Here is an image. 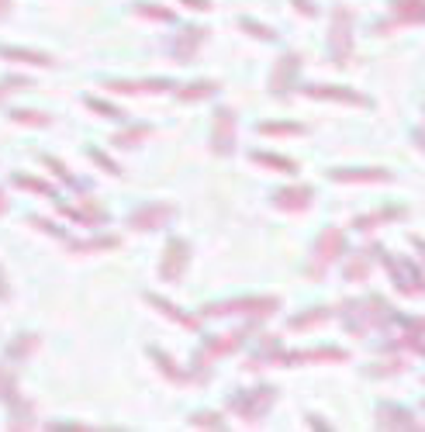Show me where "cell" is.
Listing matches in <instances>:
<instances>
[{"label":"cell","mask_w":425,"mask_h":432,"mask_svg":"<svg viewBox=\"0 0 425 432\" xmlns=\"http://www.w3.org/2000/svg\"><path fill=\"white\" fill-rule=\"evenodd\" d=\"M377 249H381V246H370L367 253H356V256L346 263L342 277H346V280H367L370 270H374V256H377Z\"/></svg>","instance_id":"21"},{"label":"cell","mask_w":425,"mask_h":432,"mask_svg":"<svg viewBox=\"0 0 425 432\" xmlns=\"http://www.w3.org/2000/svg\"><path fill=\"white\" fill-rule=\"evenodd\" d=\"M412 25H425V0H391V18L377 25V32H398V28H412Z\"/></svg>","instance_id":"9"},{"label":"cell","mask_w":425,"mask_h":432,"mask_svg":"<svg viewBox=\"0 0 425 432\" xmlns=\"http://www.w3.org/2000/svg\"><path fill=\"white\" fill-rule=\"evenodd\" d=\"M35 350H39V336L21 332V336H14V339H11V346H7V360H11V363H21V360H28Z\"/></svg>","instance_id":"23"},{"label":"cell","mask_w":425,"mask_h":432,"mask_svg":"<svg viewBox=\"0 0 425 432\" xmlns=\"http://www.w3.org/2000/svg\"><path fill=\"white\" fill-rule=\"evenodd\" d=\"M298 70H301V56L298 52L280 56V63L273 66V77H270V90H273V94L291 90V87H294V80H298Z\"/></svg>","instance_id":"16"},{"label":"cell","mask_w":425,"mask_h":432,"mask_svg":"<svg viewBox=\"0 0 425 432\" xmlns=\"http://www.w3.org/2000/svg\"><path fill=\"white\" fill-rule=\"evenodd\" d=\"M183 7H190V11H211V0H183Z\"/></svg>","instance_id":"45"},{"label":"cell","mask_w":425,"mask_h":432,"mask_svg":"<svg viewBox=\"0 0 425 432\" xmlns=\"http://www.w3.org/2000/svg\"><path fill=\"white\" fill-rule=\"evenodd\" d=\"M332 318L329 308H311V312H301L291 318V332H304V329H318V325H325Z\"/></svg>","instance_id":"27"},{"label":"cell","mask_w":425,"mask_h":432,"mask_svg":"<svg viewBox=\"0 0 425 432\" xmlns=\"http://www.w3.org/2000/svg\"><path fill=\"white\" fill-rule=\"evenodd\" d=\"M353 28H356V14L353 7L339 4L332 11V32H329V49H332V59L346 66L353 59Z\"/></svg>","instance_id":"5"},{"label":"cell","mask_w":425,"mask_h":432,"mask_svg":"<svg viewBox=\"0 0 425 432\" xmlns=\"http://www.w3.org/2000/svg\"><path fill=\"white\" fill-rule=\"evenodd\" d=\"M190 426H194V429H221V426H225V419H221V415H214V412H201V415H194V419H190Z\"/></svg>","instance_id":"37"},{"label":"cell","mask_w":425,"mask_h":432,"mask_svg":"<svg viewBox=\"0 0 425 432\" xmlns=\"http://www.w3.org/2000/svg\"><path fill=\"white\" fill-rule=\"evenodd\" d=\"M280 308L277 298L263 294V298H232V301H214L208 305L201 318H218V315H246V318H270V315Z\"/></svg>","instance_id":"4"},{"label":"cell","mask_w":425,"mask_h":432,"mask_svg":"<svg viewBox=\"0 0 425 432\" xmlns=\"http://www.w3.org/2000/svg\"><path fill=\"white\" fill-rule=\"evenodd\" d=\"M273 401H277V388H273V384H259V388L232 394V398H228V408H232V415H239L242 422H259L263 415H270Z\"/></svg>","instance_id":"2"},{"label":"cell","mask_w":425,"mask_h":432,"mask_svg":"<svg viewBox=\"0 0 425 432\" xmlns=\"http://www.w3.org/2000/svg\"><path fill=\"white\" fill-rule=\"evenodd\" d=\"M294 4V11H301V14H308V18H315L318 14V7L311 4V0H291Z\"/></svg>","instance_id":"44"},{"label":"cell","mask_w":425,"mask_h":432,"mask_svg":"<svg viewBox=\"0 0 425 432\" xmlns=\"http://www.w3.org/2000/svg\"><path fill=\"white\" fill-rule=\"evenodd\" d=\"M59 211H63L70 222H77V225H90V229L107 222V211H104L97 201H90V197H80L77 204H63Z\"/></svg>","instance_id":"14"},{"label":"cell","mask_w":425,"mask_h":432,"mask_svg":"<svg viewBox=\"0 0 425 432\" xmlns=\"http://www.w3.org/2000/svg\"><path fill=\"white\" fill-rule=\"evenodd\" d=\"M422 408H425V401H422Z\"/></svg>","instance_id":"53"},{"label":"cell","mask_w":425,"mask_h":432,"mask_svg":"<svg viewBox=\"0 0 425 432\" xmlns=\"http://www.w3.org/2000/svg\"><path fill=\"white\" fill-rule=\"evenodd\" d=\"M239 28H242L246 35H256V39H263V42H277V32H270L266 25H259L253 18H239Z\"/></svg>","instance_id":"33"},{"label":"cell","mask_w":425,"mask_h":432,"mask_svg":"<svg viewBox=\"0 0 425 432\" xmlns=\"http://www.w3.org/2000/svg\"><path fill=\"white\" fill-rule=\"evenodd\" d=\"M405 215H408L405 208H381V211H374V215H360V218L353 222V229H360V232H370V229L384 225L387 218H405Z\"/></svg>","instance_id":"25"},{"label":"cell","mask_w":425,"mask_h":432,"mask_svg":"<svg viewBox=\"0 0 425 432\" xmlns=\"http://www.w3.org/2000/svg\"><path fill=\"white\" fill-rule=\"evenodd\" d=\"M384 256V253H381ZM384 267H387V274L394 277V287L401 291V294H408V298H415V294H422L425 298V274L412 263V260H398V256H384Z\"/></svg>","instance_id":"7"},{"label":"cell","mask_w":425,"mask_h":432,"mask_svg":"<svg viewBox=\"0 0 425 432\" xmlns=\"http://www.w3.org/2000/svg\"><path fill=\"white\" fill-rule=\"evenodd\" d=\"M329 180H339V184H384L391 180V170L381 166H356V170H329Z\"/></svg>","instance_id":"17"},{"label":"cell","mask_w":425,"mask_h":432,"mask_svg":"<svg viewBox=\"0 0 425 432\" xmlns=\"http://www.w3.org/2000/svg\"><path fill=\"white\" fill-rule=\"evenodd\" d=\"M249 163L263 170H277V173H298V163L291 156H277V153H249Z\"/></svg>","instance_id":"22"},{"label":"cell","mask_w":425,"mask_h":432,"mask_svg":"<svg viewBox=\"0 0 425 432\" xmlns=\"http://www.w3.org/2000/svg\"><path fill=\"white\" fill-rule=\"evenodd\" d=\"M84 104L90 111H97L100 118H122V111H118L115 104H104V101H97V97H84Z\"/></svg>","instance_id":"38"},{"label":"cell","mask_w":425,"mask_h":432,"mask_svg":"<svg viewBox=\"0 0 425 432\" xmlns=\"http://www.w3.org/2000/svg\"><path fill=\"white\" fill-rule=\"evenodd\" d=\"M342 253H346V232L342 229H322L318 239H315V246H311V267H308V277L311 280H322V274L339 260Z\"/></svg>","instance_id":"3"},{"label":"cell","mask_w":425,"mask_h":432,"mask_svg":"<svg viewBox=\"0 0 425 432\" xmlns=\"http://www.w3.org/2000/svg\"><path fill=\"white\" fill-rule=\"evenodd\" d=\"M18 398V381L11 367H0V401H14Z\"/></svg>","instance_id":"34"},{"label":"cell","mask_w":425,"mask_h":432,"mask_svg":"<svg viewBox=\"0 0 425 432\" xmlns=\"http://www.w3.org/2000/svg\"><path fill=\"white\" fill-rule=\"evenodd\" d=\"M28 83H32L28 77H7V80H0V101H4V97H11L14 90H25Z\"/></svg>","instance_id":"39"},{"label":"cell","mask_w":425,"mask_h":432,"mask_svg":"<svg viewBox=\"0 0 425 432\" xmlns=\"http://www.w3.org/2000/svg\"><path fill=\"white\" fill-rule=\"evenodd\" d=\"M377 426L381 429H415L419 419L401 405H377Z\"/></svg>","instance_id":"19"},{"label":"cell","mask_w":425,"mask_h":432,"mask_svg":"<svg viewBox=\"0 0 425 432\" xmlns=\"http://www.w3.org/2000/svg\"><path fill=\"white\" fill-rule=\"evenodd\" d=\"M405 370V360H394V363H381V367H370V374L374 377H381V374H401Z\"/></svg>","instance_id":"43"},{"label":"cell","mask_w":425,"mask_h":432,"mask_svg":"<svg viewBox=\"0 0 425 432\" xmlns=\"http://www.w3.org/2000/svg\"><path fill=\"white\" fill-rule=\"evenodd\" d=\"M45 166H48L52 173H59V180H66V184H73V177H70V170H66V163H59V159L45 156Z\"/></svg>","instance_id":"42"},{"label":"cell","mask_w":425,"mask_h":432,"mask_svg":"<svg viewBox=\"0 0 425 432\" xmlns=\"http://www.w3.org/2000/svg\"><path fill=\"white\" fill-rule=\"evenodd\" d=\"M308 128L298 121H263L259 125V135H304Z\"/></svg>","instance_id":"30"},{"label":"cell","mask_w":425,"mask_h":432,"mask_svg":"<svg viewBox=\"0 0 425 432\" xmlns=\"http://www.w3.org/2000/svg\"><path fill=\"white\" fill-rule=\"evenodd\" d=\"M211 94H218V83H214V80L187 83V87H180V90H176V97H180V101H204V97H211Z\"/></svg>","instance_id":"29"},{"label":"cell","mask_w":425,"mask_h":432,"mask_svg":"<svg viewBox=\"0 0 425 432\" xmlns=\"http://www.w3.org/2000/svg\"><path fill=\"white\" fill-rule=\"evenodd\" d=\"M187 267H190V242L173 236L170 242H166V249H163V260H159V280L176 284V280H183Z\"/></svg>","instance_id":"8"},{"label":"cell","mask_w":425,"mask_h":432,"mask_svg":"<svg viewBox=\"0 0 425 432\" xmlns=\"http://www.w3.org/2000/svg\"><path fill=\"white\" fill-rule=\"evenodd\" d=\"M149 135H152V125H131V128H122L115 135V146H135V142H142Z\"/></svg>","instance_id":"32"},{"label":"cell","mask_w":425,"mask_h":432,"mask_svg":"<svg viewBox=\"0 0 425 432\" xmlns=\"http://www.w3.org/2000/svg\"><path fill=\"white\" fill-rule=\"evenodd\" d=\"M135 14L142 18H152V21H173L170 7H156V4H135Z\"/></svg>","instance_id":"36"},{"label":"cell","mask_w":425,"mask_h":432,"mask_svg":"<svg viewBox=\"0 0 425 432\" xmlns=\"http://www.w3.org/2000/svg\"><path fill=\"white\" fill-rule=\"evenodd\" d=\"M311 204H315V191L311 187H284V191L273 194V208L291 211V215H298V211L311 208Z\"/></svg>","instance_id":"18"},{"label":"cell","mask_w":425,"mask_h":432,"mask_svg":"<svg viewBox=\"0 0 425 432\" xmlns=\"http://www.w3.org/2000/svg\"><path fill=\"white\" fill-rule=\"evenodd\" d=\"M204 39H208V28L183 25V28L173 35V42H170V49H173V56H176V63H190V59L197 56V49L204 45Z\"/></svg>","instance_id":"12"},{"label":"cell","mask_w":425,"mask_h":432,"mask_svg":"<svg viewBox=\"0 0 425 432\" xmlns=\"http://www.w3.org/2000/svg\"><path fill=\"white\" fill-rule=\"evenodd\" d=\"M86 156L93 159V163H97V166H100L104 173H122V166H118L115 159H107L104 153H100V149H86Z\"/></svg>","instance_id":"40"},{"label":"cell","mask_w":425,"mask_h":432,"mask_svg":"<svg viewBox=\"0 0 425 432\" xmlns=\"http://www.w3.org/2000/svg\"><path fill=\"white\" fill-rule=\"evenodd\" d=\"M0 298H4V301L11 298V287H7V280H4V270H0Z\"/></svg>","instance_id":"46"},{"label":"cell","mask_w":425,"mask_h":432,"mask_svg":"<svg viewBox=\"0 0 425 432\" xmlns=\"http://www.w3.org/2000/svg\"><path fill=\"white\" fill-rule=\"evenodd\" d=\"M336 315L342 318V325H346V332L349 336H356V339H363L367 332H374V329H387L391 322H398V315L391 312V305H384V298H367V301H342Z\"/></svg>","instance_id":"1"},{"label":"cell","mask_w":425,"mask_h":432,"mask_svg":"<svg viewBox=\"0 0 425 432\" xmlns=\"http://www.w3.org/2000/svg\"><path fill=\"white\" fill-rule=\"evenodd\" d=\"M14 405V415H11V429H28V426H35V405L32 401H21V398H14L11 401Z\"/></svg>","instance_id":"28"},{"label":"cell","mask_w":425,"mask_h":432,"mask_svg":"<svg viewBox=\"0 0 425 432\" xmlns=\"http://www.w3.org/2000/svg\"><path fill=\"white\" fill-rule=\"evenodd\" d=\"M173 215H176V208L173 204H142V208H135L131 215H128V229H135V232H156V229H163L166 222H170Z\"/></svg>","instance_id":"10"},{"label":"cell","mask_w":425,"mask_h":432,"mask_svg":"<svg viewBox=\"0 0 425 432\" xmlns=\"http://www.w3.org/2000/svg\"><path fill=\"white\" fill-rule=\"evenodd\" d=\"M4 14H11V0H0V18Z\"/></svg>","instance_id":"50"},{"label":"cell","mask_w":425,"mask_h":432,"mask_svg":"<svg viewBox=\"0 0 425 432\" xmlns=\"http://www.w3.org/2000/svg\"><path fill=\"white\" fill-rule=\"evenodd\" d=\"M7 211V197H4V191H0V215Z\"/></svg>","instance_id":"52"},{"label":"cell","mask_w":425,"mask_h":432,"mask_svg":"<svg viewBox=\"0 0 425 432\" xmlns=\"http://www.w3.org/2000/svg\"><path fill=\"white\" fill-rule=\"evenodd\" d=\"M246 336H249V329H235V332H228V336H208L204 346H201V353L194 356V360H197L194 367H201V377H208V370H211L214 360L235 353V350L246 343Z\"/></svg>","instance_id":"6"},{"label":"cell","mask_w":425,"mask_h":432,"mask_svg":"<svg viewBox=\"0 0 425 432\" xmlns=\"http://www.w3.org/2000/svg\"><path fill=\"white\" fill-rule=\"evenodd\" d=\"M104 90L111 94H166L173 90L170 80H107Z\"/></svg>","instance_id":"15"},{"label":"cell","mask_w":425,"mask_h":432,"mask_svg":"<svg viewBox=\"0 0 425 432\" xmlns=\"http://www.w3.org/2000/svg\"><path fill=\"white\" fill-rule=\"evenodd\" d=\"M149 356L156 360V367H159V370L170 377L173 384H187V381H190V374H187V370H180V367L173 363V356H166L159 346H149Z\"/></svg>","instance_id":"26"},{"label":"cell","mask_w":425,"mask_h":432,"mask_svg":"<svg viewBox=\"0 0 425 432\" xmlns=\"http://www.w3.org/2000/svg\"><path fill=\"white\" fill-rule=\"evenodd\" d=\"M14 187H25V191H35V194H42V197H52V187H48L45 180H39V177L18 173V177H14Z\"/></svg>","instance_id":"35"},{"label":"cell","mask_w":425,"mask_h":432,"mask_svg":"<svg viewBox=\"0 0 425 432\" xmlns=\"http://www.w3.org/2000/svg\"><path fill=\"white\" fill-rule=\"evenodd\" d=\"M0 56H4L7 63H32V66H52V56H45V52H32V49H14V45H4V49H0Z\"/></svg>","instance_id":"24"},{"label":"cell","mask_w":425,"mask_h":432,"mask_svg":"<svg viewBox=\"0 0 425 432\" xmlns=\"http://www.w3.org/2000/svg\"><path fill=\"white\" fill-rule=\"evenodd\" d=\"M301 94L315 97V101H342V104H353V108H370V101L356 90H346V87H332V83H311V87H301Z\"/></svg>","instance_id":"13"},{"label":"cell","mask_w":425,"mask_h":432,"mask_svg":"<svg viewBox=\"0 0 425 432\" xmlns=\"http://www.w3.org/2000/svg\"><path fill=\"white\" fill-rule=\"evenodd\" d=\"M145 301H149V305H152L156 312H163V315H166V318H173L176 325H183V329H194V332L201 329V318H197V315L180 312L176 305H170V301H166V298H159V294H145Z\"/></svg>","instance_id":"20"},{"label":"cell","mask_w":425,"mask_h":432,"mask_svg":"<svg viewBox=\"0 0 425 432\" xmlns=\"http://www.w3.org/2000/svg\"><path fill=\"white\" fill-rule=\"evenodd\" d=\"M304 422H311V426H315V429H329V426H325V422H322V419H315V415H308V419H304Z\"/></svg>","instance_id":"48"},{"label":"cell","mask_w":425,"mask_h":432,"mask_svg":"<svg viewBox=\"0 0 425 432\" xmlns=\"http://www.w3.org/2000/svg\"><path fill=\"white\" fill-rule=\"evenodd\" d=\"M14 121H21V125H48V115H42V111H14L11 115Z\"/></svg>","instance_id":"41"},{"label":"cell","mask_w":425,"mask_h":432,"mask_svg":"<svg viewBox=\"0 0 425 432\" xmlns=\"http://www.w3.org/2000/svg\"><path fill=\"white\" fill-rule=\"evenodd\" d=\"M211 153L214 156H232L235 153V111L221 108L211 125Z\"/></svg>","instance_id":"11"},{"label":"cell","mask_w":425,"mask_h":432,"mask_svg":"<svg viewBox=\"0 0 425 432\" xmlns=\"http://www.w3.org/2000/svg\"><path fill=\"white\" fill-rule=\"evenodd\" d=\"M122 239L118 236H100V239H86V242H73V253H104V249H118Z\"/></svg>","instance_id":"31"},{"label":"cell","mask_w":425,"mask_h":432,"mask_svg":"<svg viewBox=\"0 0 425 432\" xmlns=\"http://www.w3.org/2000/svg\"><path fill=\"white\" fill-rule=\"evenodd\" d=\"M405 322H408L412 329H419V332H425V318H419V322H415V318H405Z\"/></svg>","instance_id":"47"},{"label":"cell","mask_w":425,"mask_h":432,"mask_svg":"<svg viewBox=\"0 0 425 432\" xmlns=\"http://www.w3.org/2000/svg\"><path fill=\"white\" fill-rule=\"evenodd\" d=\"M415 146H422V149H425V135H422V132H415Z\"/></svg>","instance_id":"51"},{"label":"cell","mask_w":425,"mask_h":432,"mask_svg":"<svg viewBox=\"0 0 425 432\" xmlns=\"http://www.w3.org/2000/svg\"><path fill=\"white\" fill-rule=\"evenodd\" d=\"M412 242H415V249H419V256H422V260H425V239H412Z\"/></svg>","instance_id":"49"}]
</instances>
